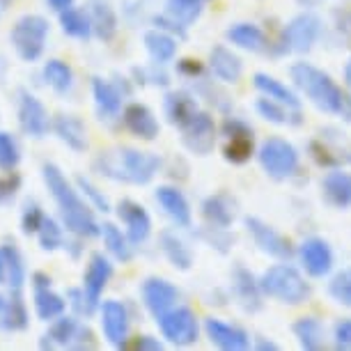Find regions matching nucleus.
Instances as JSON below:
<instances>
[{
    "label": "nucleus",
    "mask_w": 351,
    "mask_h": 351,
    "mask_svg": "<svg viewBox=\"0 0 351 351\" xmlns=\"http://www.w3.org/2000/svg\"><path fill=\"white\" fill-rule=\"evenodd\" d=\"M42 180L49 189L51 197L56 200L60 209L62 225L69 234L81 237V239H92V237H101V223L97 221L95 209L90 202L81 195L78 186H74L64 172L56 163L42 165Z\"/></svg>",
    "instance_id": "1"
},
{
    "label": "nucleus",
    "mask_w": 351,
    "mask_h": 351,
    "mask_svg": "<svg viewBox=\"0 0 351 351\" xmlns=\"http://www.w3.org/2000/svg\"><path fill=\"white\" fill-rule=\"evenodd\" d=\"M289 81L303 99H308L319 112L342 117L351 122V97L335 83L328 71L319 69L313 62L299 60L289 67Z\"/></svg>",
    "instance_id": "2"
},
{
    "label": "nucleus",
    "mask_w": 351,
    "mask_h": 351,
    "mask_svg": "<svg viewBox=\"0 0 351 351\" xmlns=\"http://www.w3.org/2000/svg\"><path fill=\"white\" fill-rule=\"evenodd\" d=\"M161 156L154 152H145L136 147H110L99 152L95 158V170L101 177L117 184L145 186L161 170Z\"/></svg>",
    "instance_id": "3"
},
{
    "label": "nucleus",
    "mask_w": 351,
    "mask_h": 351,
    "mask_svg": "<svg viewBox=\"0 0 351 351\" xmlns=\"http://www.w3.org/2000/svg\"><path fill=\"white\" fill-rule=\"evenodd\" d=\"M260 287L264 299L278 301L282 306H301L313 294L301 269H296L289 262H278L264 269V274L260 276Z\"/></svg>",
    "instance_id": "4"
},
{
    "label": "nucleus",
    "mask_w": 351,
    "mask_h": 351,
    "mask_svg": "<svg viewBox=\"0 0 351 351\" xmlns=\"http://www.w3.org/2000/svg\"><path fill=\"white\" fill-rule=\"evenodd\" d=\"M324 32V21L315 12H301L289 19L282 28L276 44H269V53L274 56H287V53H310L319 42Z\"/></svg>",
    "instance_id": "5"
},
{
    "label": "nucleus",
    "mask_w": 351,
    "mask_h": 351,
    "mask_svg": "<svg viewBox=\"0 0 351 351\" xmlns=\"http://www.w3.org/2000/svg\"><path fill=\"white\" fill-rule=\"evenodd\" d=\"M255 156H257V161H260L262 170L267 172L274 182H285V180H289V177H294L301 165L299 149H296L287 138H280V136H269L267 141H262L260 147L255 152Z\"/></svg>",
    "instance_id": "6"
},
{
    "label": "nucleus",
    "mask_w": 351,
    "mask_h": 351,
    "mask_svg": "<svg viewBox=\"0 0 351 351\" xmlns=\"http://www.w3.org/2000/svg\"><path fill=\"white\" fill-rule=\"evenodd\" d=\"M158 333L170 347H193V344L200 340L202 333V324L197 319L195 310H191L186 306H175L170 310H165L163 315L154 317Z\"/></svg>",
    "instance_id": "7"
},
{
    "label": "nucleus",
    "mask_w": 351,
    "mask_h": 351,
    "mask_svg": "<svg viewBox=\"0 0 351 351\" xmlns=\"http://www.w3.org/2000/svg\"><path fill=\"white\" fill-rule=\"evenodd\" d=\"M51 23L42 14H23L10 32V42L23 62H37L44 56Z\"/></svg>",
    "instance_id": "8"
},
{
    "label": "nucleus",
    "mask_w": 351,
    "mask_h": 351,
    "mask_svg": "<svg viewBox=\"0 0 351 351\" xmlns=\"http://www.w3.org/2000/svg\"><path fill=\"white\" fill-rule=\"evenodd\" d=\"M95 335L85 324L78 322V317L60 315L51 322L49 333L42 335L39 349H95Z\"/></svg>",
    "instance_id": "9"
},
{
    "label": "nucleus",
    "mask_w": 351,
    "mask_h": 351,
    "mask_svg": "<svg viewBox=\"0 0 351 351\" xmlns=\"http://www.w3.org/2000/svg\"><path fill=\"white\" fill-rule=\"evenodd\" d=\"M223 158L232 165H243L255 154V131L241 117H225L221 124Z\"/></svg>",
    "instance_id": "10"
},
{
    "label": "nucleus",
    "mask_w": 351,
    "mask_h": 351,
    "mask_svg": "<svg viewBox=\"0 0 351 351\" xmlns=\"http://www.w3.org/2000/svg\"><path fill=\"white\" fill-rule=\"evenodd\" d=\"M243 228L250 234V239L257 246V250L269 257H274L278 262H289L296 255L294 246L285 234H280L276 228H271L269 223H264L257 216H246L243 218Z\"/></svg>",
    "instance_id": "11"
},
{
    "label": "nucleus",
    "mask_w": 351,
    "mask_h": 351,
    "mask_svg": "<svg viewBox=\"0 0 351 351\" xmlns=\"http://www.w3.org/2000/svg\"><path fill=\"white\" fill-rule=\"evenodd\" d=\"M99 324H101L104 340L112 349H127L131 340V315L122 301L106 299L99 303Z\"/></svg>",
    "instance_id": "12"
},
{
    "label": "nucleus",
    "mask_w": 351,
    "mask_h": 351,
    "mask_svg": "<svg viewBox=\"0 0 351 351\" xmlns=\"http://www.w3.org/2000/svg\"><path fill=\"white\" fill-rule=\"evenodd\" d=\"M333 136V129H322L319 138H313L308 143V154L319 168L333 170L351 165V143L344 141L340 134L337 138Z\"/></svg>",
    "instance_id": "13"
},
{
    "label": "nucleus",
    "mask_w": 351,
    "mask_h": 351,
    "mask_svg": "<svg viewBox=\"0 0 351 351\" xmlns=\"http://www.w3.org/2000/svg\"><path fill=\"white\" fill-rule=\"evenodd\" d=\"M296 257H299V264L306 271V276L317 278V280L328 278L335 267V253L324 237H308V239H303L299 248H296Z\"/></svg>",
    "instance_id": "14"
},
{
    "label": "nucleus",
    "mask_w": 351,
    "mask_h": 351,
    "mask_svg": "<svg viewBox=\"0 0 351 351\" xmlns=\"http://www.w3.org/2000/svg\"><path fill=\"white\" fill-rule=\"evenodd\" d=\"M218 136H221V131H218V127H216L214 115L207 110H200L193 120L182 129L184 147H186L189 152H193L195 156L211 154L216 147Z\"/></svg>",
    "instance_id": "15"
},
{
    "label": "nucleus",
    "mask_w": 351,
    "mask_h": 351,
    "mask_svg": "<svg viewBox=\"0 0 351 351\" xmlns=\"http://www.w3.org/2000/svg\"><path fill=\"white\" fill-rule=\"evenodd\" d=\"M230 291H232V299L237 301L243 313L248 315H255L260 313L262 306H264V294H262V287H260V278H257L253 271L246 269L243 264H237L230 274Z\"/></svg>",
    "instance_id": "16"
},
{
    "label": "nucleus",
    "mask_w": 351,
    "mask_h": 351,
    "mask_svg": "<svg viewBox=\"0 0 351 351\" xmlns=\"http://www.w3.org/2000/svg\"><path fill=\"white\" fill-rule=\"evenodd\" d=\"M129 92L131 90L127 81L120 85V83L106 81L101 76L92 78V99H95L99 120L110 122V120H115V117H120L124 110V97H127Z\"/></svg>",
    "instance_id": "17"
},
{
    "label": "nucleus",
    "mask_w": 351,
    "mask_h": 351,
    "mask_svg": "<svg viewBox=\"0 0 351 351\" xmlns=\"http://www.w3.org/2000/svg\"><path fill=\"white\" fill-rule=\"evenodd\" d=\"M202 333L221 351H246L253 347V340H250V333L246 328L223 322L218 317H207L202 322Z\"/></svg>",
    "instance_id": "18"
},
{
    "label": "nucleus",
    "mask_w": 351,
    "mask_h": 351,
    "mask_svg": "<svg viewBox=\"0 0 351 351\" xmlns=\"http://www.w3.org/2000/svg\"><path fill=\"white\" fill-rule=\"evenodd\" d=\"M19 127L25 136L37 138V141L49 136V131L53 129L46 106L28 90H19Z\"/></svg>",
    "instance_id": "19"
},
{
    "label": "nucleus",
    "mask_w": 351,
    "mask_h": 351,
    "mask_svg": "<svg viewBox=\"0 0 351 351\" xmlns=\"http://www.w3.org/2000/svg\"><path fill=\"white\" fill-rule=\"evenodd\" d=\"M115 214L120 218V223L124 225V232H127L129 241L134 246H141L152 237V216L149 211L143 207L141 202L131 200V197H124V200L117 202Z\"/></svg>",
    "instance_id": "20"
},
{
    "label": "nucleus",
    "mask_w": 351,
    "mask_h": 351,
    "mask_svg": "<svg viewBox=\"0 0 351 351\" xmlns=\"http://www.w3.org/2000/svg\"><path fill=\"white\" fill-rule=\"evenodd\" d=\"M141 296H143V306L147 308V313L152 317L163 315L165 310L175 308L180 301L182 291L177 289V285H172L165 278L152 276L141 285Z\"/></svg>",
    "instance_id": "21"
},
{
    "label": "nucleus",
    "mask_w": 351,
    "mask_h": 351,
    "mask_svg": "<svg viewBox=\"0 0 351 351\" xmlns=\"http://www.w3.org/2000/svg\"><path fill=\"white\" fill-rule=\"evenodd\" d=\"M154 200L163 209V214L172 221V225H177L180 230H186L193 225V209H191L189 197L184 195L182 189L163 184L154 191Z\"/></svg>",
    "instance_id": "22"
},
{
    "label": "nucleus",
    "mask_w": 351,
    "mask_h": 351,
    "mask_svg": "<svg viewBox=\"0 0 351 351\" xmlns=\"http://www.w3.org/2000/svg\"><path fill=\"white\" fill-rule=\"evenodd\" d=\"M122 124L134 138H141V141H147V143L156 141L158 134H161V124H158L154 110H152L149 106L138 104V101H131L124 106Z\"/></svg>",
    "instance_id": "23"
},
{
    "label": "nucleus",
    "mask_w": 351,
    "mask_h": 351,
    "mask_svg": "<svg viewBox=\"0 0 351 351\" xmlns=\"http://www.w3.org/2000/svg\"><path fill=\"white\" fill-rule=\"evenodd\" d=\"M200 104H197V97L191 95L186 90H170L168 95L163 97V115L168 124L177 129H184L186 124L193 120V117L200 112Z\"/></svg>",
    "instance_id": "24"
},
{
    "label": "nucleus",
    "mask_w": 351,
    "mask_h": 351,
    "mask_svg": "<svg viewBox=\"0 0 351 351\" xmlns=\"http://www.w3.org/2000/svg\"><path fill=\"white\" fill-rule=\"evenodd\" d=\"M209 71L218 83L237 85L243 76V60L225 44H216L209 51Z\"/></svg>",
    "instance_id": "25"
},
{
    "label": "nucleus",
    "mask_w": 351,
    "mask_h": 351,
    "mask_svg": "<svg viewBox=\"0 0 351 351\" xmlns=\"http://www.w3.org/2000/svg\"><path fill=\"white\" fill-rule=\"evenodd\" d=\"M112 271L115 269H112V262L108 255H104V253L90 255L88 269H85V274H83V289L95 306L101 303V294H104V289L108 287Z\"/></svg>",
    "instance_id": "26"
},
{
    "label": "nucleus",
    "mask_w": 351,
    "mask_h": 351,
    "mask_svg": "<svg viewBox=\"0 0 351 351\" xmlns=\"http://www.w3.org/2000/svg\"><path fill=\"white\" fill-rule=\"evenodd\" d=\"M30 324V313L25 308L21 289H10V294L0 291V330L16 333L25 330Z\"/></svg>",
    "instance_id": "27"
},
{
    "label": "nucleus",
    "mask_w": 351,
    "mask_h": 351,
    "mask_svg": "<svg viewBox=\"0 0 351 351\" xmlns=\"http://www.w3.org/2000/svg\"><path fill=\"white\" fill-rule=\"evenodd\" d=\"M200 214L211 228H232L237 218V200L230 193H211L202 200Z\"/></svg>",
    "instance_id": "28"
},
{
    "label": "nucleus",
    "mask_w": 351,
    "mask_h": 351,
    "mask_svg": "<svg viewBox=\"0 0 351 351\" xmlns=\"http://www.w3.org/2000/svg\"><path fill=\"white\" fill-rule=\"evenodd\" d=\"M225 39H228L234 49H241V51H248V53L269 51L267 32H264L257 23H250V21L232 23L230 28L225 30Z\"/></svg>",
    "instance_id": "29"
},
{
    "label": "nucleus",
    "mask_w": 351,
    "mask_h": 351,
    "mask_svg": "<svg viewBox=\"0 0 351 351\" xmlns=\"http://www.w3.org/2000/svg\"><path fill=\"white\" fill-rule=\"evenodd\" d=\"M322 195L330 207L349 209L351 207V172L344 168H333L322 180Z\"/></svg>",
    "instance_id": "30"
},
{
    "label": "nucleus",
    "mask_w": 351,
    "mask_h": 351,
    "mask_svg": "<svg viewBox=\"0 0 351 351\" xmlns=\"http://www.w3.org/2000/svg\"><path fill=\"white\" fill-rule=\"evenodd\" d=\"M25 262L14 243L0 246V287L21 289L25 285Z\"/></svg>",
    "instance_id": "31"
},
{
    "label": "nucleus",
    "mask_w": 351,
    "mask_h": 351,
    "mask_svg": "<svg viewBox=\"0 0 351 351\" xmlns=\"http://www.w3.org/2000/svg\"><path fill=\"white\" fill-rule=\"evenodd\" d=\"M143 44H145V51H147L149 60L156 64H170L177 58V49H180V39L158 28H152L145 32Z\"/></svg>",
    "instance_id": "32"
},
{
    "label": "nucleus",
    "mask_w": 351,
    "mask_h": 351,
    "mask_svg": "<svg viewBox=\"0 0 351 351\" xmlns=\"http://www.w3.org/2000/svg\"><path fill=\"white\" fill-rule=\"evenodd\" d=\"M253 85L260 95L269 97V99H276V101L289 106V108H294V110H301V104H303L301 95L294 88H289L287 83L278 81L276 76L264 74V71H257V74L253 76Z\"/></svg>",
    "instance_id": "33"
},
{
    "label": "nucleus",
    "mask_w": 351,
    "mask_h": 351,
    "mask_svg": "<svg viewBox=\"0 0 351 351\" xmlns=\"http://www.w3.org/2000/svg\"><path fill=\"white\" fill-rule=\"evenodd\" d=\"M85 10L92 19L95 37L101 39V42H110L117 35V28H120V19H117V12L112 10V5L108 0H88Z\"/></svg>",
    "instance_id": "34"
},
{
    "label": "nucleus",
    "mask_w": 351,
    "mask_h": 351,
    "mask_svg": "<svg viewBox=\"0 0 351 351\" xmlns=\"http://www.w3.org/2000/svg\"><path fill=\"white\" fill-rule=\"evenodd\" d=\"M158 248L177 271H189L193 267V250L189 248V243L175 230H163L158 234Z\"/></svg>",
    "instance_id": "35"
},
{
    "label": "nucleus",
    "mask_w": 351,
    "mask_h": 351,
    "mask_svg": "<svg viewBox=\"0 0 351 351\" xmlns=\"http://www.w3.org/2000/svg\"><path fill=\"white\" fill-rule=\"evenodd\" d=\"M255 110L262 120H267L269 124H276V127H299L303 122L301 110H294V108H289V106H285L264 95H260V99L255 101Z\"/></svg>",
    "instance_id": "36"
},
{
    "label": "nucleus",
    "mask_w": 351,
    "mask_h": 351,
    "mask_svg": "<svg viewBox=\"0 0 351 351\" xmlns=\"http://www.w3.org/2000/svg\"><path fill=\"white\" fill-rule=\"evenodd\" d=\"M291 333H294L299 347L306 351H319L326 347V328L313 315L299 317V319L291 324Z\"/></svg>",
    "instance_id": "37"
},
{
    "label": "nucleus",
    "mask_w": 351,
    "mask_h": 351,
    "mask_svg": "<svg viewBox=\"0 0 351 351\" xmlns=\"http://www.w3.org/2000/svg\"><path fill=\"white\" fill-rule=\"evenodd\" d=\"M53 131L58 134V138L74 152H85L88 149V129L81 117L76 115H58L53 120Z\"/></svg>",
    "instance_id": "38"
},
{
    "label": "nucleus",
    "mask_w": 351,
    "mask_h": 351,
    "mask_svg": "<svg viewBox=\"0 0 351 351\" xmlns=\"http://www.w3.org/2000/svg\"><path fill=\"white\" fill-rule=\"evenodd\" d=\"M101 239H104L106 253H108L112 260H117L122 264H129L134 260V243L129 241L127 232H122L115 223H110V221L101 223Z\"/></svg>",
    "instance_id": "39"
},
{
    "label": "nucleus",
    "mask_w": 351,
    "mask_h": 351,
    "mask_svg": "<svg viewBox=\"0 0 351 351\" xmlns=\"http://www.w3.org/2000/svg\"><path fill=\"white\" fill-rule=\"evenodd\" d=\"M35 294H32V306H35V315L37 319L42 322H53L60 315L67 313V299H62L58 291H53V287H32Z\"/></svg>",
    "instance_id": "40"
},
{
    "label": "nucleus",
    "mask_w": 351,
    "mask_h": 351,
    "mask_svg": "<svg viewBox=\"0 0 351 351\" xmlns=\"http://www.w3.org/2000/svg\"><path fill=\"white\" fill-rule=\"evenodd\" d=\"M58 19H60V30L71 39L88 42V39L95 35V28H92V19L88 14V10L69 8V10L60 12Z\"/></svg>",
    "instance_id": "41"
},
{
    "label": "nucleus",
    "mask_w": 351,
    "mask_h": 351,
    "mask_svg": "<svg viewBox=\"0 0 351 351\" xmlns=\"http://www.w3.org/2000/svg\"><path fill=\"white\" fill-rule=\"evenodd\" d=\"M42 76L46 85H49L53 92H58V95H67L71 90V85H74V71H71V67L64 60L44 62Z\"/></svg>",
    "instance_id": "42"
},
{
    "label": "nucleus",
    "mask_w": 351,
    "mask_h": 351,
    "mask_svg": "<svg viewBox=\"0 0 351 351\" xmlns=\"http://www.w3.org/2000/svg\"><path fill=\"white\" fill-rule=\"evenodd\" d=\"M207 0H165V14L180 21L184 28H191L200 21Z\"/></svg>",
    "instance_id": "43"
},
{
    "label": "nucleus",
    "mask_w": 351,
    "mask_h": 351,
    "mask_svg": "<svg viewBox=\"0 0 351 351\" xmlns=\"http://www.w3.org/2000/svg\"><path fill=\"white\" fill-rule=\"evenodd\" d=\"M37 241L39 248L46 250V253H56V250L64 248V243H67V239H64V225L58 223L56 218L46 216L42 228L37 232Z\"/></svg>",
    "instance_id": "44"
},
{
    "label": "nucleus",
    "mask_w": 351,
    "mask_h": 351,
    "mask_svg": "<svg viewBox=\"0 0 351 351\" xmlns=\"http://www.w3.org/2000/svg\"><path fill=\"white\" fill-rule=\"evenodd\" d=\"M328 296L337 306L351 308V267L340 269L328 280Z\"/></svg>",
    "instance_id": "45"
},
{
    "label": "nucleus",
    "mask_w": 351,
    "mask_h": 351,
    "mask_svg": "<svg viewBox=\"0 0 351 351\" xmlns=\"http://www.w3.org/2000/svg\"><path fill=\"white\" fill-rule=\"evenodd\" d=\"M76 186H78L81 195L90 202V207L95 209V211H99V214H110V211H112V204H110L108 197L104 195V191L99 189V186H95V184H92L88 177L78 175L76 177Z\"/></svg>",
    "instance_id": "46"
},
{
    "label": "nucleus",
    "mask_w": 351,
    "mask_h": 351,
    "mask_svg": "<svg viewBox=\"0 0 351 351\" xmlns=\"http://www.w3.org/2000/svg\"><path fill=\"white\" fill-rule=\"evenodd\" d=\"M200 239L207 243V246L218 250L221 255H228L232 246H234V234L230 232V228H211V225H207V228L200 232Z\"/></svg>",
    "instance_id": "47"
},
{
    "label": "nucleus",
    "mask_w": 351,
    "mask_h": 351,
    "mask_svg": "<svg viewBox=\"0 0 351 351\" xmlns=\"http://www.w3.org/2000/svg\"><path fill=\"white\" fill-rule=\"evenodd\" d=\"M21 154H19V145L8 131H0V170L12 172L16 170Z\"/></svg>",
    "instance_id": "48"
},
{
    "label": "nucleus",
    "mask_w": 351,
    "mask_h": 351,
    "mask_svg": "<svg viewBox=\"0 0 351 351\" xmlns=\"http://www.w3.org/2000/svg\"><path fill=\"white\" fill-rule=\"evenodd\" d=\"M165 64L152 62V67H134V76L138 85H156V88H168L170 76L163 71Z\"/></svg>",
    "instance_id": "49"
},
{
    "label": "nucleus",
    "mask_w": 351,
    "mask_h": 351,
    "mask_svg": "<svg viewBox=\"0 0 351 351\" xmlns=\"http://www.w3.org/2000/svg\"><path fill=\"white\" fill-rule=\"evenodd\" d=\"M67 303H69V308L74 310V315L83 317V319H88V317H92L99 310V306H95V303L90 301V296L85 294L83 287H69Z\"/></svg>",
    "instance_id": "50"
},
{
    "label": "nucleus",
    "mask_w": 351,
    "mask_h": 351,
    "mask_svg": "<svg viewBox=\"0 0 351 351\" xmlns=\"http://www.w3.org/2000/svg\"><path fill=\"white\" fill-rule=\"evenodd\" d=\"M44 218H46V214L42 211V207L35 202H28L23 209V214H21V232L28 237L37 234L39 228H42V223H44Z\"/></svg>",
    "instance_id": "51"
},
{
    "label": "nucleus",
    "mask_w": 351,
    "mask_h": 351,
    "mask_svg": "<svg viewBox=\"0 0 351 351\" xmlns=\"http://www.w3.org/2000/svg\"><path fill=\"white\" fill-rule=\"evenodd\" d=\"M19 191H21V175L12 170L5 177H0V207H8Z\"/></svg>",
    "instance_id": "52"
},
{
    "label": "nucleus",
    "mask_w": 351,
    "mask_h": 351,
    "mask_svg": "<svg viewBox=\"0 0 351 351\" xmlns=\"http://www.w3.org/2000/svg\"><path fill=\"white\" fill-rule=\"evenodd\" d=\"M177 74L182 78H186L191 83H197L200 78L207 76V67L200 60H193V58H184V60L177 62Z\"/></svg>",
    "instance_id": "53"
},
{
    "label": "nucleus",
    "mask_w": 351,
    "mask_h": 351,
    "mask_svg": "<svg viewBox=\"0 0 351 351\" xmlns=\"http://www.w3.org/2000/svg\"><path fill=\"white\" fill-rule=\"evenodd\" d=\"M152 25L158 28V30H165V32H170V35H175L180 42H182V39H186V28H184L180 21H175L170 14H165V12H163V14L152 16Z\"/></svg>",
    "instance_id": "54"
},
{
    "label": "nucleus",
    "mask_w": 351,
    "mask_h": 351,
    "mask_svg": "<svg viewBox=\"0 0 351 351\" xmlns=\"http://www.w3.org/2000/svg\"><path fill=\"white\" fill-rule=\"evenodd\" d=\"M333 347L337 351H351V317L340 319L333 326Z\"/></svg>",
    "instance_id": "55"
},
{
    "label": "nucleus",
    "mask_w": 351,
    "mask_h": 351,
    "mask_svg": "<svg viewBox=\"0 0 351 351\" xmlns=\"http://www.w3.org/2000/svg\"><path fill=\"white\" fill-rule=\"evenodd\" d=\"M134 347L141 349V351H163L165 344L158 340V337H154V335H141L134 342Z\"/></svg>",
    "instance_id": "56"
},
{
    "label": "nucleus",
    "mask_w": 351,
    "mask_h": 351,
    "mask_svg": "<svg viewBox=\"0 0 351 351\" xmlns=\"http://www.w3.org/2000/svg\"><path fill=\"white\" fill-rule=\"evenodd\" d=\"M335 19H337V28H351V0L344 3V8L340 5V10H335Z\"/></svg>",
    "instance_id": "57"
},
{
    "label": "nucleus",
    "mask_w": 351,
    "mask_h": 351,
    "mask_svg": "<svg viewBox=\"0 0 351 351\" xmlns=\"http://www.w3.org/2000/svg\"><path fill=\"white\" fill-rule=\"evenodd\" d=\"M253 349H257V351H278V349H280V344L269 340V337L257 335V337H253Z\"/></svg>",
    "instance_id": "58"
},
{
    "label": "nucleus",
    "mask_w": 351,
    "mask_h": 351,
    "mask_svg": "<svg viewBox=\"0 0 351 351\" xmlns=\"http://www.w3.org/2000/svg\"><path fill=\"white\" fill-rule=\"evenodd\" d=\"M53 280H51V276H46L44 271H35L32 274V287H51Z\"/></svg>",
    "instance_id": "59"
},
{
    "label": "nucleus",
    "mask_w": 351,
    "mask_h": 351,
    "mask_svg": "<svg viewBox=\"0 0 351 351\" xmlns=\"http://www.w3.org/2000/svg\"><path fill=\"white\" fill-rule=\"evenodd\" d=\"M46 5L53 10V12H64V10H69V8H74V0H46Z\"/></svg>",
    "instance_id": "60"
},
{
    "label": "nucleus",
    "mask_w": 351,
    "mask_h": 351,
    "mask_svg": "<svg viewBox=\"0 0 351 351\" xmlns=\"http://www.w3.org/2000/svg\"><path fill=\"white\" fill-rule=\"evenodd\" d=\"M342 81H344V90H347V95L351 97V56L347 58V62H344V69H342Z\"/></svg>",
    "instance_id": "61"
},
{
    "label": "nucleus",
    "mask_w": 351,
    "mask_h": 351,
    "mask_svg": "<svg viewBox=\"0 0 351 351\" xmlns=\"http://www.w3.org/2000/svg\"><path fill=\"white\" fill-rule=\"evenodd\" d=\"M317 3H319V0H301V5H306V8H313Z\"/></svg>",
    "instance_id": "62"
},
{
    "label": "nucleus",
    "mask_w": 351,
    "mask_h": 351,
    "mask_svg": "<svg viewBox=\"0 0 351 351\" xmlns=\"http://www.w3.org/2000/svg\"><path fill=\"white\" fill-rule=\"evenodd\" d=\"M10 3H12V0H0V10H5V8H8Z\"/></svg>",
    "instance_id": "63"
}]
</instances>
